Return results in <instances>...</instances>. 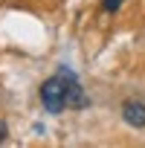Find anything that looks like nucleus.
Returning a JSON list of instances; mask_svg holds the SVG:
<instances>
[{
    "label": "nucleus",
    "instance_id": "f257e3e1",
    "mask_svg": "<svg viewBox=\"0 0 145 148\" xmlns=\"http://www.w3.org/2000/svg\"><path fill=\"white\" fill-rule=\"evenodd\" d=\"M41 105L47 113H61L67 108V73H64V67L41 84Z\"/></svg>",
    "mask_w": 145,
    "mask_h": 148
},
{
    "label": "nucleus",
    "instance_id": "20e7f679",
    "mask_svg": "<svg viewBox=\"0 0 145 148\" xmlns=\"http://www.w3.org/2000/svg\"><path fill=\"white\" fill-rule=\"evenodd\" d=\"M122 3H125V0H102V9H105V12H116Z\"/></svg>",
    "mask_w": 145,
    "mask_h": 148
},
{
    "label": "nucleus",
    "instance_id": "f03ea898",
    "mask_svg": "<svg viewBox=\"0 0 145 148\" xmlns=\"http://www.w3.org/2000/svg\"><path fill=\"white\" fill-rule=\"evenodd\" d=\"M64 73H67V108H72V110H84V108L90 105V99H87L84 87L79 84V76H76L70 67H64Z\"/></svg>",
    "mask_w": 145,
    "mask_h": 148
},
{
    "label": "nucleus",
    "instance_id": "7ed1b4c3",
    "mask_svg": "<svg viewBox=\"0 0 145 148\" xmlns=\"http://www.w3.org/2000/svg\"><path fill=\"white\" fill-rule=\"evenodd\" d=\"M122 119L131 125V128H145V105L139 99H128L122 105Z\"/></svg>",
    "mask_w": 145,
    "mask_h": 148
},
{
    "label": "nucleus",
    "instance_id": "39448f33",
    "mask_svg": "<svg viewBox=\"0 0 145 148\" xmlns=\"http://www.w3.org/2000/svg\"><path fill=\"white\" fill-rule=\"evenodd\" d=\"M6 134H9V128H6V122H0V142L6 139Z\"/></svg>",
    "mask_w": 145,
    "mask_h": 148
}]
</instances>
